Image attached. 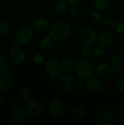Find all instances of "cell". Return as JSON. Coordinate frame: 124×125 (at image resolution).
<instances>
[{"mask_svg": "<svg viewBox=\"0 0 124 125\" xmlns=\"http://www.w3.org/2000/svg\"><path fill=\"white\" fill-rule=\"evenodd\" d=\"M96 119L100 125H114L118 120L116 112L107 105H102L97 108L95 114Z\"/></svg>", "mask_w": 124, "mask_h": 125, "instance_id": "cell-1", "label": "cell"}, {"mask_svg": "<svg viewBox=\"0 0 124 125\" xmlns=\"http://www.w3.org/2000/svg\"><path fill=\"white\" fill-rule=\"evenodd\" d=\"M96 71L97 74L102 78H108L112 74L113 69L110 64L107 63H100L96 67Z\"/></svg>", "mask_w": 124, "mask_h": 125, "instance_id": "cell-17", "label": "cell"}, {"mask_svg": "<svg viewBox=\"0 0 124 125\" xmlns=\"http://www.w3.org/2000/svg\"><path fill=\"white\" fill-rule=\"evenodd\" d=\"M33 36V31L29 27L23 26L20 28L16 32L15 39L18 44L26 45L31 41Z\"/></svg>", "mask_w": 124, "mask_h": 125, "instance_id": "cell-8", "label": "cell"}, {"mask_svg": "<svg viewBox=\"0 0 124 125\" xmlns=\"http://www.w3.org/2000/svg\"><path fill=\"white\" fill-rule=\"evenodd\" d=\"M45 70L48 75L58 76L61 70V63L56 59H49L45 63Z\"/></svg>", "mask_w": 124, "mask_h": 125, "instance_id": "cell-12", "label": "cell"}, {"mask_svg": "<svg viewBox=\"0 0 124 125\" xmlns=\"http://www.w3.org/2000/svg\"><path fill=\"white\" fill-rule=\"evenodd\" d=\"M65 1L69 5H77L81 1V0H65Z\"/></svg>", "mask_w": 124, "mask_h": 125, "instance_id": "cell-37", "label": "cell"}, {"mask_svg": "<svg viewBox=\"0 0 124 125\" xmlns=\"http://www.w3.org/2000/svg\"><path fill=\"white\" fill-rule=\"evenodd\" d=\"M103 23L104 24L108 26H114V22L112 21V19L110 17H105L103 20Z\"/></svg>", "mask_w": 124, "mask_h": 125, "instance_id": "cell-34", "label": "cell"}, {"mask_svg": "<svg viewBox=\"0 0 124 125\" xmlns=\"http://www.w3.org/2000/svg\"><path fill=\"white\" fill-rule=\"evenodd\" d=\"M86 88L93 92H98L102 89V82L97 78L90 77L86 80Z\"/></svg>", "mask_w": 124, "mask_h": 125, "instance_id": "cell-16", "label": "cell"}, {"mask_svg": "<svg viewBox=\"0 0 124 125\" xmlns=\"http://www.w3.org/2000/svg\"><path fill=\"white\" fill-rule=\"evenodd\" d=\"M10 67L9 60L2 56H0V72L4 73L6 72Z\"/></svg>", "mask_w": 124, "mask_h": 125, "instance_id": "cell-29", "label": "cell"}, {"mask_svg": "<svg viewBox=\"0 0 124 125\" xmlns=\"http://www.w3.org/2000/svg\"><path fill=\"white\" fill-rule=\"evenodd\" d=\"M34 27L39 32H45L50 28L48 21L44 18H37L34 22Z\"/></svg>", "mask_w": 124, "mask_h": 125, "instance_id": "cell-20", "label": "cell"}, {"mask_svg": "<svg viewBox=\"0 0 124 125\" xmlns=\"http://www.w3.org/2000/svg\"><path fill=\"white\" fill-rule=\"evenodd\" d=\"M10 33V26L9 25L3 21H0V38H4L7 37Z\"/></svg>", "mask_w": 124, "mask_h": 125, "instance_id": "cell-26", "label": "cell"}, {"mask_svg": "<svg viewBox=\"0 0 124 125\" xmlns=\"http://www.w3.org/2000/svg\"><path fill=\"white\" fill-rule=\"evenodd\" d=\"M101 12H99L97 10H93L91 13H90V21L94 23V24H98L101 22L102 21V15L100 13Z\"/></svg>", "mask_w": 124, "mask_h": 125, "instance_id": "cell-25", "label": "cell"}, {"mask_svg": "<svg viewBox=\"0 0 124 125\" xmlns=\"http://www.w3.org/2000/svg\"><path fill=\"white\" fill-rule=\"evenodd\" d=\"M110 64L113 70L118 73L124 72V53H116L112 56Z\"/></svg>", "mask_w": 124, "mask_h": 125, "instance_id": "cell-10", "label": "cell"}, {"mask_svg": "<svg viewBox=\"0 0 124 125\" xmlns=\"http://www.w3.org/2000/svg\"><path fill=\"white\" fill-rule=\"evenodd\" d=\"M98 40L102 47L109 48L115 45L116 35L112 31H105L99 35Z\"/></svg>", "mask_w": 124, "mask_h": 125, "instance_id": "cell-7", "label": "cell"}, {"mask_svg": "<svg viewBox=\"0 0 124 125\" xmlns=\"http://www.w3.org/2000/svg\"><path fill=\"white\" fill-rule=\"evenodd\" d=\"M26 114L31 117L41 116L45 110V104L40 99H32L27 101L25 106Z\"/></svg>", "mask_w": 124, "mask_h": 125, "instance_id": "cell-4", "label": "cell"}, {"mask_svg": "<svg viewBox=\"0 0 124 125\" xmlns=\"http://www.w3.org/2000/svg\"><path fill=\"white\" fill-rule=\"evenodd\" d=\"M69 4L66 1H58L54 6V11L59 15H63L69 11Z\"/></svg>", "mask_w": 124, "mask_h": 125, "instance_id": "cell-21", "label": "cell"}, {"mask_svg": "<svg viewBox=\"0 0 124 125\" xmlns=\"http://www.w3.org/2000/svg\"><path fill=\"white\" fill-rule=\"evenodd\" d=\"M115 86L119 92L124 93V72L117 77L115 81Z\"/></svg>", "mask_w": 124, "mask_h": 125, "instance_id": "cell-27", "label": "cell"}, {"mask_svg": "<svg viewBox=\"0 0 124 125\" xmlns=\"http://www.w3.org/2000/svg\"><path fill=\"white\" fill-rule=\"evenodd\" d=\"M65 109L64 102L60 98H54L50 102L49 111L50 114L55 117H60L64 115Z\"/></svg>", "mask_w": 124, "mask_h": 125, "instance_id": "cell-9", "label": "cell"}, {"mask_svg": "<svg viewBox=\"0 0 124 125\" xmlns=\"http://www.w3.org/2000/svg\"><path fill=\"white\" fill-rule=\"evenodd\" d=\"M94 7L99 12L106 11L110 7V0H94Z\"/></svg>", "mask_w": 124, "mask_h": 125, "instance_id": "cell-22", "label": "cell"}, {"mask_svg": "<svg viewBox=\"0 0 124 125\" xmlns=\"http://www.w3.org/2000/svg\"><path fill=\"white\" fill-rule=\"evenodd\" d=\"M26 110L24 111L20 107H15L10 112V119L12 124L15 125H20L26 119Z\"/></svg>", "mask_w": 124, "mask_h": 125, "instance_id": "cell-11", "label": "cell"}, {"mask_svg": "<svg viewBox=\"0 0 124 125\" xmlns=\"http://www.w3.org/2000/svg\"><path fill=\"white\" fill-rule=\"evenodd\" d=\"M92 53H93V49L90 45H85L81 50V54L86 59L92 57Z\"/></svg>", "mask_w": 124, "mask_h": 125, "instance_id": "cell-30", "label": "cell"}, {"mask_svg": "<svg viewBox=\"0 0 124 125\" xmlns=\"http://www.w3.org/2000/svg\"><path fill=\"white\" fill-rule=\"evenodd\" d=\"M39 45L40 50L43 53H50L54 50V48H55L54 40L50 37L45 36L40 40Z\"/></svg>", "mask_w": 124, "mask_h": 125, "instance_id": "cell-15", "label": "cell"}, {"mask_svg": "<svg viewBox=\"0 0 124 125\" xmlns=\"http://www.w3.org/2000/svg\"><path fill=\"white\" fill-rule=\"evenodd\" d=\"M13 84L12 75L9 73H2L0 74V92H7L10 90Z\"/></svg>", "mask_w": 124, "mask_h": 125, "instance_id": "cell-14", "label": "cell"}, {"mask_svg": "<svg viewBox=\"0 0 124 125\" xmlns=\"http://www.w3.org/2000/svg\"><path fill=\"white\" fill-rule=\"evenodd\" d=\"M86 115V110L82 105H75L69 111V116L75 120L83 119Z\"/></svg>", "mask_w": 124, "mask_h": 125, "instance_id": "cell-19", "label": "cell"}, {"mask_svg": "<svg viewBox=\"0 0 124 125\" xmlns=\"http://www.w3.org/2000/svg\"><path fill=\"white\" fill-rule=\"evenodd\" d=\"M4 97H3L2 94H0V108L4 105Z\"/></svg>", "mask_w": 124, "mask_h": 125, "instance_id": "cell-38", "label": "cell"}, {"mask_svg": "<svg viewBox=\"0 0 124 125\" xmlns=\"http://www.w3.org/2000/svg\"><path fill=\"white\" fill-rule=\"evenodd\" d=\"M10 57L11 61L17 64L23 63L26 61V55L25 51L20 48H13L10 53Z\"/></svg>", "mask_w": 124, "mask_h": 125, "instance_id": "cell-13", "label": "cell"}, {"mask_svg": "<svg viewBox=\"0 0 124 125\" xmlns=\"http://www.w3.org/2000/svg\"><path fill=\"white\" fill-rule=\"evenodd\" d=\"M104 56H105V50L103 47H98L93 51L92 58L96 62L101 61L104 58Z\"/></svg>", "mask_w": 124, "mask_h": 125, "instance_id": "cell-24", "label": "cell"}, {"mask_svg": "<svg viewBox=\"0 0 124 125\" xmlns=\"http://www.w3.org/2000/svg\"><path fill=\"white\" fill-rule=\"evenodd\" d=\"M34 93L33 90L30 88H25L22 91V93H21L22 97L23 98V100H25L26 101L32 100L34 97Z\"/></svg>", "mask_w": 124, "mask_h": 125, "instance_id": "cell-28", "label": "cell"}, {"mask_svg": "<svg viewBox=\"0 0 124 125\" xmlns=\"http://www.w3.org/2000/svg\"><path fill=\"white\" fill-rule=\"evenodd\" d=\"M84 86H86V82L85 80L83 78H80L76 81V87L78 89H82Z\"/></svg>", "mask_w": 124, "mask_h": 125, "instance_id": "cell-35", "label": "cell"}, {"mask_svg": "<svg viewBox=\"0 0 124 125\" xmlns=\"http://www.w3.org/2000/svg\"><path fill=\"white\" fill-rule=\"evenodd\" d=\"M113 27L118 34H124V15L119 17L114 21Z\"/></svg>", "mask_w": 124, "mask_h": 125, "instance_id": "cell-23", "label": "cell"}, {"mask_svg": "<svg viewBox=\"0 0 124 125\" xmlns=\"http://www.w3.org/2000/svg\"><path fill=\"white\" fill-rule=\"evenodd\" d=\"M57 87L64 94H69L76 88V81L69 73H64L58 78Z\"/></svg>", "mask_w": 124, "mask_h": 125, "instance_id": "cell-3", "label": "cell"}, {"mask_svg": "<svg viewBox=\"0 0 124 125\" xmlns=\"http://www.w3.org/2000/svg\"><path fill=\"white\" fill-rule=\"evenodd\" d=\"M71 29L69 24L63 21H57L49 28V35L54 41L62 42L69 37Z\"/></svg>", "mask_w": 124, "mask_h": 125, "instance_id": "cell-2", "label": "cell"}, {"mask_svg": "<svg viewBox=\"0 0 124 125\" xmlns=\"http://www.w3.org/2000/svg\"><path fill=\"white\" fill-rule=\"evenodd\" d=\"M68 12H69V15H71L72 17H75V16H77L78 15L79 10H78V8H77V7L76 5H70Z\"/></svg>", "mask_w": 124, "mask_h": 125, "instance_id": "cell-32", "label": "cell"}, {"mask_svg": "<svg viewBox=\"0 0 124 125\" xmlns=\"http://www.w3.org/2000/svg\"><path fill=\"white\" fill-rule=\"evenodd\" d=\"M116 114L118 116V118L120 119H124V102L121 103L120 105H118L117 108H116Z\"/></svg>", "mask_w": 124, "mask_h": 125, "instance_id": "cell-31", "label": "cell"}, {"mask_svg": "<svg viewBox=\"0 0 124 125\" xmlns=\"http://www.w3.org/2000/svg\"></svg>", "mask_w": 124, "mask_h": 125, "instance_id": "cell-39", "label": "cell"}, {"mask_svg": "<svg viewBox=\"0 0 124 125\" xmlns=\"http://www.w3.org/2000/svg\"><path fill=\"white\" fill-rule=\"evenodd\" d=\"M49 82L54 85V84H57V82H58V78L56 75H50V78L49 79Z\"/></svg>", "mask_w": 124, "mask_h": 125, "instance_id": "cell-36", "label": "cell"}, {"mask_svg": "<svg viewBox=\"0 0 124 125\" xmlns=\"http://www.w3.org/2000/svg\"><path fill=\"white\" fill-rule=\"evenodd\" d=\"M33 60L37 64H42L44 62V56L41 53H36L33 57Z\"/></svg>", "mask_w": 124, "mask_h": 125, "instance_id": "cell-33", "label": "cell"}, {"mask_svg": "<svg viewBox=\"0 0 124 125\" xmlns=\"http://www.w3.org/2000/svg\"><path fill=\"white\" fill-rule=\"evenodd\" d=\"M79 40L85 45H92L97 40V34L91 27H83L79 31Z\"/></svg>", "mask_w": 124, "mask_h": 125, "instance_id": "cell-6", "label": "cell"}, {"mask_svg": "<svg viewBox=\"0 0 124 125\" xmlns=\"http://www.w3.org/2000/svg\"><path fill=\"white\" fill-rule=\"evenodd\" d=\"M75 71L78 78L86 80L93 74V67L86 59H79L75 62Z\"/></svg>", "mask_w": 124, "mask_h": 125, "instance_id": "cell-5", "label": "cell"}, {"mask_svg": "<svg viewBox=\"0 0 124 125\" xmlns=\"http://www.w3.org/2000/svg\"><path fill=\"white\" fill-rule=\"evenodd\" d=\"M75 62L71 56H65L61 61V70L64 73H69L75 68Z\"/></svg>", "mask_w": 124, "mask_h": 125, "instance_id": "cell-18", "label": "cell"}]
</instances>
